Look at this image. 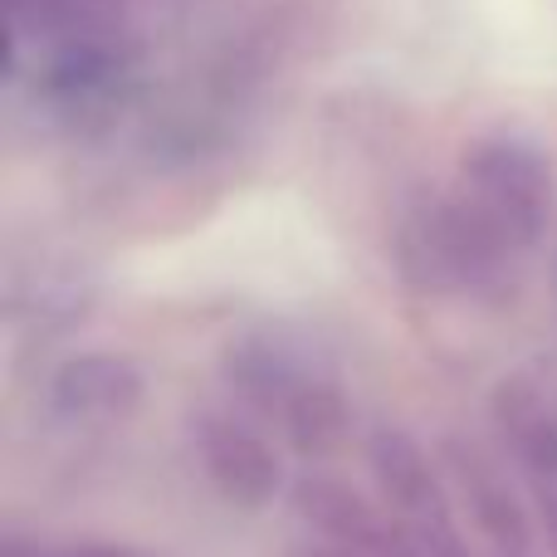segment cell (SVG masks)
<instances>
[{"instance_id": "cell-1", "label": "cell", "mask_w": 557, "mask_h": 557, "mask_svg": "<svg viewBox=\"0 0 557 557\" xmlns=\"http://www.w3.org/2000/svg\"><path fill=\"white\" fill-rule=\"evenodd\" d=\"M225 376L231 386L278 421V431L308 455L333 450L347 435V401L327 376H318L313 367H304L288 347L278 343H240L225 357Z\"/></svg>"}, {"instance_id": "cell-5", "label": "cell", "mask_w": 557, "mask_h": 557, "mask_svg": "<svg viewBox=\"0 0 557 557\" xmlns=\"http://www.w3.org/2000/svg\"><path fill=\"white\" fill-rule=\"evenodd\" d=\"M367 465H372V480L382 490V504L411 529H435V523H455L450 513V494L441 484V470L431 465V455L421 450V441L406 431H382L367 445Z\"/></svg>"}, {"instance_id": "cell-10", "label": "cell", "mask_w": 557, "mask_h": 557, "mask_svg": "<svg viewBox=\"0 0 557 557\" xmlns=\"http://www.w3.org/2000/svg\"><path fill=\"white\" fill-rule=\"evenodd\" d=\"M0 557H143V553L103 548V543H78V548H54V543H39V539H20V533H5V543H0Z\"/></svg>"}, {"instance_id": "cell-11", "label": "cell", "mask_w": 557, "mask_h": 557, "mask_svg": "<svg viewBox=\"0 0 557 557\" xmlns=\"http://www.w3.org/2000/svg\"><path fill=\"white\" fill-rule=\"evenodd\" d=\"M288 557H367V553L337 548V543H323V539H308V543H298V548H288Z\"/></svg>"}, {"instance_id": "cell-7", "label": "cell", "mask_w": 557, "mask_h": 557, "mask_svg": "<svg viewBox=\"0 0 557 557\" xmlns=\"http://www.w3.org/2000/svg\"><path fill=\"white\" fill-rule=\"evenodd\" d=\"M49 396H54V411L69 416V421L103 425V421L133 416V406L143 401V376H137V367L123 362V357L88 352V357H74V362L59 367Z\"/></svg>"}, {"instance_id": "cell-9", "label": "cell", "mask_w": 557, "mask_h": 557, "mask_svg": "<svg viewBox=\"0 0 557 557\" xmlns=\"http://www.w3.org/2000/svg\"><path fill=\"white\" fill-rule=\"evenodd\" d=\"M401 557H474L470 543L460 539L455 523H435V529H411L401 523Z\"/></svg>"}, {"instance_id": "cell-2", "label": "cell", "mask_w": 557, "mask_h": 557, "mask_svg": "<svg viewBox=\"0 0 557 557\" xmlns=\"http://www.w3.org/2000/svg\"><path fill=\"white\" fill-rule=\"evenodd\" d=\"M465 182H470V211L499 235L509 250L539 240V231L553 215V166L539 147L523 143H480L465 157Z\"/></svg>"}, {"instance_id": "cell-4", "label": "cell", "mask_w": 557, "mask_h": 557, "mask_svg": "<svg viewBox=\"0 0 557 557\" xmlns=\"http://www.w3.org/2000/svg\"><path fill=\"white\" fill-rule=\"evenodd\" d=\"M294 513L323 543L367 557H401V519L337 474H304L294 484Z\"/></svg>"}, {"instance_id": "cell-12", "label": "cell", "mask_w": 557, "mask_h": 557, "mask_svg": "<svg viewBox=\"0 0 557 557\" xmlns=\"http://www.w3.org/2000/svg\"><path fill=\"white\" fill-rule=\"evenodd\" d=\"M543 529H548V548L557 557V490H543Z\"/></svg>"}, {"instance_id": "cell-6", "label": "cell", "mask_w": 557, "mask_h": 557, "mask_svg": "<svg viewBox=\"0 0 557 557\" xmlns=\"http://www.w3.org/2000/svg\"><path fill=\"white\" fill-rule=\"evenodd\" d=\"M445 470H450L474 529L490 539L494 553H529V533H533L529 509H523V499L513 494L509 474H504L490 455L465 441H450L445 445Z\"/></svg>"}, {"instance_id": "cell-3", "label": "cell", "mask_w": 557, "mask_h": 557, "mask_svg": "<svg viewBox=\"0 0 557 557\" xmlns=\"http://www.w3.org/2000/svg\"><path fill=\"white\" fill-rule=\"evenodd\" d=\"M191 441H196V460H201L206 480L215 484L221 499H231L235 509H260V504L274 499L278 455L245 416L206 411L196 421Z\"/></svg>"}, {"instance_id": "cell-8", "label": "cell", "mask_w": 557, "mask_h": 557, "mask_svg": "<svg viewBox=\"0 0 557 557\" xmlns=\"http://www.w3.org/2000/svg\"><path fill=\"white\" fill-rule=\"evenodd\" d=\"M494 425H499L513 460L543 490H557V416H553L548 396L529 376H513V382L499 386V396H494Z\"/></svg>"}]
</instances>
